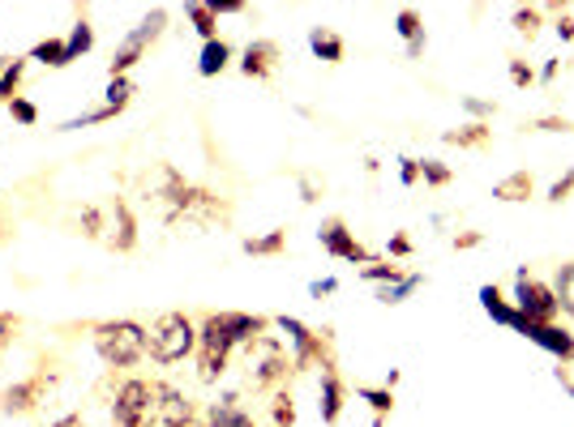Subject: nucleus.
Here are the masks:
<instances>
[{
  "mask_svg": "<svg viewBox=\"0 0 574 427\" xmlns=\"http://www.w3.org/2000/svg\"><path fill=\"white\" fill-rule=\"evenodd\" d=\"M52 427H86V424H82V415H65V419H56Z\"/></svg>",
  "mask_w": 574,
  "mask_h": 427,
  "instance_id": "nucleus-50",
  "label": "nucleus"
},
{
  "mask_svg": "<svg viewBox=\"0 0 574 427\" xmlns=\"http://www.w3.org/2000/svg\"><path fill=\"white\" fill-rule=\"evenodd\" d=\"M31 60H39V64H48V69H65V64H69L65 39H44V44H35V48H31Z\"/></svg>",
  "mask_w": 574,
  "mask_h": 427,
  "instance_id": "nucleus-26",
  "label": "nucleus"
},
{
  "mask_svg": "<svg viewBox=\"0 0 574 427\" xmlns=\"http://www.w3.org/2000/svg\"><path fill=\"white\" fill-rule=\"evenodd\" d=\"M301 201H317V185H314V180H301Z\"/></svg>",
  "mask_w": 574,
  "mask_h": 427,
  "instance_id": "nucleus-48",
  "label": "nucleus"
},
{
  "mask_svg": "<svg viewBox=\"0 0 574 427\" xmlns=\"http://www.w3.org/2000/svg\"><path fill=\"white\" fill-rule=\"evenodd\" d=\"M309 51H314L317 60H326V64H339L343 56H348V44L335 35V31H326V26H314L309 31Z\"/></svg>",
  "mask_w": 574,
  "mask_h": 427,
  "instance_id": "nucleus-19",
  "label": "nucleus"
},
{
  "mask_svg": "<svg viewBox=\"0 0 574 427\" xmlns=\"http://www.w3.org/2000/svg\"><path fill=\"white\" fill-rule=\"evenodd\" d=\"M207 427H254V415H245V411L236 406V398L227 393L223 402H214L207 411Z\"/></svg>",
  "mask_w": 574,
  "mask_h": 427,
  "instance_id": "nucleus-20",
  "label": "nucleus"
},
{
  "mask_svg": "<svg viewBox=\"0 0 574 427\" xmlns=\"http://www.w3.org/2000/svg\"><path fill=\"white\" fill-rule=\"evenodd\" d=\"M227 60H232V44L227 39H210L207 48H202V60H198V73L202 78H219L227 69Z\"/></svg>",
  "mask_w": 574,
  "mask_h": 427,
  "instance_id": "nucleus-21",
  "label": "nucleus"
},
{
  "mask_svg": "<svg viewBox=\"0 0 574 427\" xmlns=\"http://www.w3.org/2000/svg\"><path fill=\"white\" fill-rule=\"evenodd\" d=\"M317 239H321V248H326L330 257H339V261H361V265H373V252H368L365 244L348 232V223H343V218H326V223L317 227Z\"/></svg>",
  "mask_w": 574,
  "mask_h": 427,
  "instance_id": "nucleus-13",
  "label": "nucleus"
},
{
  "mask_svg": "<svg viewBox=\"0 0 574 427\" xmlns=\"http://www.w3.org/2000/svg\"><path fill=\"white\" fill-rule=\"evenodd\" d=\"M270 330V321L258 312H210L198 330V377L214 384V380L227 372V359L236 346L254 342Z\"/></svg>",
  "mask_w": 574,
  "mask_h": 427,
  "instance_id": "nucleus-1",
  "label": "nucleus"
},
{
  "mask_svg": "<svg viewBox=\"0 0 574 427\" xmlns=\"http://www.w3.org/2000/svg\"><path fill=\"white\" fill-rule=\"evenodd\" d=\"M558 35H562V39H574V17H562V22H558Z\"/></svg>",
  "mask_w": 574,
  "mask_h": 427,
  "instance_id": "nucleus-49",
  "label": "nucleus"
},
{
  "mask_svg": "<svg viewBox=\"0 0 574 427\" xmlns=\"http://www.w3.org/2000/svg\"><path fill=\"white\" fill-rule=\"evenodd\" d=\"M283 337H288V351H292V368H309V364H321V368H335L330 359H326V337L314 333L305 321H296V317H279L274 321Z\"/></svg>",
  "mask_w": 574,
  "mask_h": 427,
  "instance_id": "nucleus-10",
  "label": "nucleus"
},
{
  "mask_svg": "<svg viewBox=\"0 0 574 427\" xmlns=\"http://www.w3.org/2000/svg\"><path fill=\"white\" fill-rule=\"evenodd\" d=\"M82 232L91 239H99L112 252H133L138 244V218L125 205V197H99L82 210Z\"/></svg>",
  "mask_w": 574,
  "mask_h": 427,
  "instance_id": "nucleus-2",
  "label": "nucleus"
},
{
  "mask_svg": "<svg viewBox=\"0 0 574 427\" xmlns=\"http://www.w3.org/2000/svg\"><path fill=\"white\" fill-rule=\"evenodd\" d=\"M185 424H194V402H189L180 389L155 380L151 406H147V415H142V427H185Z\"/></svg>",
  "mask_w": 574,
  "mask_h": 427,
  "instance_id": "nucleus-9",
  "label": "nucleus"
},
{
  "mask_svg": "<svg viewBox=\"0 0 574 427\" xmlns=\"http://www.w3.org/2000/svg\"><path fill=\"white\" fill-rule=\"evenodd\" d=\"M22 78H26V60H9V69L0 73V103H13L17 98V86H22Z\"/></svg>",
  "mask_w": 574,
  "mask_h": 427,
  "instance_id": "nucleus-28",
  "label": "nucleus"
},
{
  "mask_svg": "<svg viewBox=\"0 0 574 427\" xmlns=\"http://www.w3.org/2000/svg\"><path fill=\"white\" fill-rule=\"evenodd\" d=\"M198 351V330H194V321L185 317V312H163L151 321V330H147V355L155 359V364H180L185 355H194Z\"/></svg>",
  "mask_w": 574,
  "mask_h": 427,
  "instance_id": "nucleus-4",
  "label": "nucleus"
},
{
  "mask_svg": "<svg viewBox=\"0 0 574 427\" xmlns=\"http://www.w3.org/2000/svg\"><path fill=\"white\" fill-rule=\"evenodd\" d=\"M480 308H484V312H489L497 325H506V330H519L523 333V325H527V321L519 317V308H515V304H511V299H506L497 286H480Z\"/></svg>",
  "mask_w": 574,
  "mask_h": 427,
  "instance_id": "nucleus-17",
  "label": "nucleus"
},
{
  "mask_svg": "<svg viewBox=\"0 0 574 427\" xmlns=\"http://www.w3.org/2000/svg\"><path fill=\"white\" fill-rule=\"evenodd\" d=\"M515 308H519L523 321H531V325H553L558 321V295H553V286L536 283L527 270L515 274Z\"/></svg>",
  "mask_w": 574,
  "mask_h": 427,
  "instance_id": "nucleus-8",
  "label": "nucleus"
},
{
  "mask_svg": "<svg viewBox=\"0 0 574 427\" xmlns=\"http://www.w3.org/2000/svg\"><path fill=\"white\" fill-rule=\"evenodd\" d=\"M531 78H536V73H531V64L511 60V82H515V86H531Z\"/></svg>",
  "mask_w": 574,
  "mask_h": 427,
  "instance_id": "nucleus-43",
  "label": "nucleus"
},
{
  "mask_svg": "<svg viewBox=\"0 0 574 427\" xmlns=\"http://www.w3.org/2000/svg\"><path fill=\"white\" fill-rule=\"evenodd\" d=\"M163 26H167V9H151V13L125 35V44L112 51V60H107V78H129V69H133V64L147 56V48L163 35Z\"/></svg>",
  "mask_w": 574,
  "mask_h": 427,
  "instance_id": "nucleus-7",
  "label": "nucleus"
},
{
  "mask_svg": "<svg viewBox=\"0 0 574 427\" xmlns=\"http://www.w3.org/2000/svg\"><path fill=\"white\" fill-rule=\"evenodd\" d=\"M361 398H365L368 406H373V415H377L373 427H382V419L395 411V393H390V389H361Z\"/></svg>",
  "mask_w": 574,
  "mask_h": 427,
  "instance_id": "nucleus-31",
  "label": "nucleus"
},
{
  "mask_svg": "<svg viewBox=\"0 0 574 427\" xmlns=\"http://www.w3.org/2000/svg\"><path fill=\"white\" fill-rule=\"evenodd\" d=\"M493 197H497V201H527V197H531V176H527V171H511L506 180L493 185Z\"/></svg>",
  "mask_w": 574,
  "mask_h": 427,
  "instance_id": "nucleus-24",
  "label": "nucleus"
},
{
  "mask_svg": "<svg viewBox=\"0 0 574 427\" xmlns=\"http://www.w3.org/2000/svg\"><path fill=\"white\" fill-rule=\"evenodd\" d=\"M571 192H574V167L558 180V185H553V189H549V201H566Z\"/></svg>",
  "mask_w": 574,
  "mask_h": 427,
  "instance_id": "nucleus-41",
  "label": "nucleus"
},
{
  "mask_svg": "<svg viewBox=\"0 0 574 427\" xmlns=\"http://www.w3.org/2000/svg\"><path fill=\"white\" fill-rule=\"evenodd\" d=\"M515 31L531 39V35L540 31V9H515Z\"/></svg>",
  "mask_w": 574,
  "mask_h": 427,
  "instance_id": "nucleus-37",
  "label": "nucleus"
},
{
  "mask_svg": "<svg viewBox=\"0 0 574 427\" xmlns=\"http://www.w3.org/2000/svg\"><path fill=\"white\" fill-rule=\"evenodd\" d=\"M95 351L107 368H133L147 359V325L138 321H99L95 325Z\"/></svg>",
  "mask_w": 574,
  "mask_h": 427,
  "instance_id": "nucleus-3",
  "label": "nucleus"
},
{
  "mask_svg": "<svg viewBox=\"0 0 574 427\" xmlns=\"http://www.w3.org/2000/svg\"><path fill=\"white\" fill-rule=\"evenodd\" d=\"M241 368H245V384L249 389H274L279 380L292 372V355H288V346L274 333H261L254 342H245Z\"/></svg>",
  "mask_w": 574,
  "mask_h": 427,
  "instance_id": "nucleus-5",
  "label": "nucleus"
},
{
  "mask_svg": "<svg viewBox=\"0 0 574 427\" xmlns=\"http://www.w3.org/2000/svg\"><path fill=\"white\" fill-rule=\"evenodd\" d=\"M395 31L408 39V56H412V60L424 56V44H429V39H424V22H420L417 9H399V13H395Z\"/></svg>",
  "mask_w": 574,
  "mask_h": 427,
  "instance_id": "nucleus-18",
  "label": "nucleus"
},
{
  "mask_svg": "<svg viewBox=\"0 0 574 427\" xmlns=\"http://www.w3.org/2000/svg\"><path fill=\"white\" fill-rule=\"evenodd\" d=\"M4 69H9V60H4V56H0V73H4Z\"/></svg>",
  "mask_w": 574,
  "mask_h": 427,
  "instance_id": "nucleus-51",
  "label": "nucleus"
},
{
  "mask_svg": "<svg viewBox=\"0 0 574 427\" xmlns=\"http://www.w3.org/2000/svg\"><path fill=\"white\" fill-rule=\"evenodd\" d=\"M48 384H52L48 372H35V377H26V380H13L9 389H0V415H31V411L48 398Z\"/></svg>",
  "mask_w": 574,
  "mask_h": 427,
  "instance_id": "nucleus-12",
  "label": "nucleus"
},
{
  "mask_svg": "<svg viewBox=\"0 0 574 427\" xmlns=\"http://www.w3.org/2000/svg\"><path fill=\"white\" fill-rule=\"evenodd\" d=\"M9 116H13L17 124H26V129H31V124H39V107H35L31 98H22V95L9 103Z\"/></svg>",
  "mask_w": 574,
  "mask_h": 427,
  "instance_id": "nucleus-36",
  "label": "nucleus"
},
{
  "mask_svg": "<svg viewBox=\"0 0 574 427\" xmlns=\"http://www.w3.org/2000/svg\"><path fill=\"white\" fill-rule=\"evenodd\" d=\"M536 129H544V133H574V124L566 116H544V120H536Z\"/></svg>",
  "mask_w": 574,
  "mask_h": 427,
  "instance_id": "nucleus-40",
  "label": "nucleus"
},
{
  "mask_svg": "<svg viewBox=\"0 0 574 427\" xmlns=\"http://www.w3.org/2000/svg\"><path fill=\"white\" fill-rule=\"evenodd\" d=\"M480 232H464V236H455V248H476V244H480Z\"/></svg>",
  "mask_w": 574,
  "mask_h": 427,
  "instance_id": "nucleus-47",
  "label": "nucleus"
},
{
  "mask_svg": "<svg viewBox=\"0 0 574 427\" xmlns=\"http://www.w3.org/2000/svg\"><path fill=\"white\" fill-rule=\"evenodd\" d=\"M151 389H155V380H125L112 398V427H142V415L151 406Z\"/></svg>",
  "mask_w": 574,
  "mask_h": 427,
  "instance_id": "nucleus-11",
  "label": "nucleus"
},
{
  "mask_svg": "<svg viewBox=\"0 0 574 427\" xmlns=\"http://www.w3.org/2000/svg\"><path fill=\"white\" fill-rule=\"evenodd\" d=\"M558 380H562V389L574 398V355L571 359H558Z\"/></svg>",
  "mask_w": 574,
  "mask_h": 427,
  "instance_id": "nucleus-42",
  "label": "nucleus"
},
{
  "mask_svg": "<svg viewBox=\"0 0 574 427\" xmlns=\"http://www.w3.org/2000/svg\"><path fill=\"white\" fill-rule=\"evenodd\" d=\"M91 48H95V31H91V22H86V17H78V22H73V31H69V39H65L69 64H73V60H82Z\"/></svg>",
  "mask_w": 574,
  "mask_h": 427,
  "instance_id": "nucleus-23",
  "label": "nucleus"
},
{
  "mask_svg": "<svg viewBox=\"0 0 574 427\" xmlns=\"http://www.w3.org/2000/svg\"><path fill=\"white\" fill-rule=\"evenodd\" d=\"M185 427H198V424H185Z\"/></svg>",
  "mask_w": 574,
  "mask_h": 427,
  "instance_id": "nucleus-52",
  "label": "nucleus"
},
{
  "mask_svg": "<svg viewBox=\"0 0 574 427\" xmlns=\"http://www.w3.org/2000/svg\"><path fill=\"white\" fill-rule=\"evenodd\" d=\"M420 180V158H399V185L412 189Z\"/></svg>",
  "mask_w": 574,
  "mask_h": 427,
  "instance_id": "nucleus-38",
  "label": "nucleus"
},
{
  "mask_svg": "<svg viewBox=\"0 0 574 427\" xmlns=\"http://www.w3.org/2000/svg\"><path fill=\"white\" fill-rule=\"evenodd\" d=\"M523 337L527 342H536L540 351H549L553 359H571L574 355V333L571 330H562V325H523Z\"/></svg>",
  "mask_w": 574,
  "mask_h": 427,
  "instance_id": "nucleus-15",
  "label": "nucleus"
},
{
  "mask_svg": "<svg viewBox=\"0 0 574 427\" xmlns=\"http://www.w3.org/2000/svg\"><path fill=\"white\" fill-rule=\"evenodd\" d=\"M420 283H424L420 274H403L399 283L382 286V290H377V299H382V304H403V299H408V295H412V290H417Z\"/></svg>",
  "mask_w": 574,
  "mask_h": 427,
  "instance_id": "nucleus-29",
  "label": "nucleus"
},
{
  "mask_svg": "<svg viewBox=\"0 0 574 427\" xmlns=\"http://www.w3.org/2000/svg\"><path fill=\"white\" fill-rule=\"evenodd\" d=\"M442 142L446 145H484L489 142V124H484V120H476V124H464V129H446V133H442Z\"/></svg>",
  "mask_w": 574,
  "mask_h": 427,
  "instance_id": "nucleus-25",
  "label": "nucleus"
},
{
  "mask_svg": "<svg viewBox=\"0 0 574 427\" xmlns=\"http://www.w3.org/2000/svg\"><path fill=\"white\" fill-rule=\"evenodd\" d=\"M129 98H133V82H129V78H112V82H107L104 107H112V111H125V107H129Z\"/></svg>",
  "mask_w": 574,
  "mask_h": 427,
  "instance_id": "nucleus-32",
  "label": "nucleus"
},
{
  "mask_svg": "<svg viewBox=\"0 0 574 427\" xmlns=\"http://www.w3.org/2000/svg\"><path fill=\"white\" fill-rule=\"evenodd\" d=\"M361 278H365V283H377V286H390V283H399V278H403V270H399V265H390V261H373V265L361 270Z\"/></svg>",
  "mask_w": 574,
  "mask_h": 427,
  "instance_id": "nucleus-33",
  "label": "nucleus"
},
{
  "mask_svg": "<svg viewBox=\"0 0 574 427\" xmlns=\"http://www.w3.org/2000/svg\"><path fill=\"white\" fill-rule=\"evenodd\" d=\"M386 252H390V257H408V252H412V239H408V236H395L390 244H386Z\"/></svg>",
  "mask_w": 574,
  "mask_h": 427,
  "instance_id": "nucleus-45",
  "label": "nucleus"
},
{
  "mask_svg": "<svg viewBox=\"0 0 574 427\" xmlns=\"http://www.w3.org/2000/svg\"><path fill=\"white\" fill-rule=\"evenodd\" d=\"M464 111H471V116H493L497 103H489V98H464Z\"/></svg>",
  "mask_w": 574,
  "mask_h": 427,
  "instance_id": "nucleus-44",
  "label": "nucleus"
},
{
  "mask_svg": "<svg viewBox=\"0 0 574 427\" xmlns=\"http://www.w3.org/2000/svg\"><path fill=\"white\" fill-rule=\"evenodd\" d=\"M249 257H279L283 248H288V232L283 227H274V232H266V236H249L241 244Z\"/></svg>",
  "mask_w": 574,
  "mask_h": 427,
  "instance_id": "nucleus-22",
  "label": "nucleus"
},
{
  "mask_svg": "<svg viewBox=\"0 0 574 427\" xmlns=\"http://www.w3.org/2000/svg\"><path fill=\"white\" fill-rule=\"evenodd\" d=\"M17 325H22V321H17L13 312H0V351H4V346L17 337Z\"/></svg>",
  "mask_w": 574,
  "mask_h": 427,
  "instance_id": "nucleus-39",
  "label": "nucleus"
},
{
  "mask_svg": "<svg viewBox=\"0 0 574 427\" xmlns=\"http://www.w3.org/2000/svg\"><path fill=\"white\" fill-rule=\"evenodd\" d=\"M142 185H147V201L159 210V218H163L167 227H176V223H180V214H185V205H189V192H194V185H189L176 167H167V163H159L155 171H147V176H142Z\"/></svg>",
  "mask_w": 574,
  "mask_h": 427,
  "instance_id": "nucleus-6",
  "label": "nucleus"
},
{
  "mask_svg": "<svg viewBox=\"0 0 574 427\" xmlns=\"http://www.w3.org/2000/svg\"><path fill=\"white\" fill-rule=\"evenodd\" d=\"M274 69H279V44H270V39H254L241 56V73L249 82H266Z\"/></svg>",
  "mask_w": 574,
  "mask_h": 427,
  "instance_id": "nucleus-14",
  "label": "nucleus"
},
{
  "mask_svg": "<svg viewBox=\"0 0 574 427\" xmlns=\"http://www.w3.org/2000/svg\"><path fill=\"white\" fill-rule=\"evenodd\" d=\"M317 411H321V424H339V415H343V380H339L335 368H321Z\"/></svg>",
  "mask_w": 574,
  "mask_h": 427,
  "instance_id": "nucleus-16",
  "label": "nucleus"
},
{
  "mask_svg": "<svg viewBox=\"0 0 574 427\" xmlns=\"http://www.w3.org/2000/svg\"><path fill=\"white\" fill-rule=\"evenodd\" d=\"M420 180L429 189H442V185H450V167L442 158H420Z\"/></svg>",
  "mask_w": 574,
  "mask_h": 427,
  "instance_id": "nucleus-34",
  "label": "nucleus"
},
{
  "mask_svg": "<svg viewBox=\"0 0 574 427\" xmlns=\"http://www.w3.org/2000/svg\"><path fill=\"white\" fill-rule=\"evenodd\" d=\"M553 295H558V308H566L574 317V261H566L562 270H558V286H553Z\"/></svg>",
  "mask_w": 574,
  "mask_h": 427,
  "instance_id": "nucleus-30",
  "label": "nucleus"
},
{
  "mask_svg": "<svg viewBox=\"0 0 574 427\" xmlns=\"http://www.w3.org/2000/svg\"><path fill=\"white\" fill-rule=\"evenodd\" d=\"M270 419H274V427H296L292 393H274V398H270Z\"/></svg>",
  "mask_w": 574,
  "mask_h": 427,
  "instance_id": "nucleus-35",
  "label": "nucleus"
},
{
  "mask_svg": "<svg viewBox=\"0 0 574 427\" xmlns=\"http://www.w3.org/2000/svg\"><path fill=\"white\" fill-rule=\"evenodd\" d=\"M185 13H189L194 31H198L207 44H210V39H219V35H214V26H219V13H214V4H189Z\"/></svg>",
  "mask_w": 574,
  "mask_h": 427,
  "instance_id": "nucleus-27",
  "label": "nucleus"
},
{
  "mask_svg": "<svg viewBox=\"0 0 574 427\" xmlns=\"http://www.w3.org/2000/svg\"><path fill=\"white\" fill-rule=\"evenodd\" d=\"M335 290H339L335 278H317V283L309 286V295H314V299H321V295H335Z\"/></svg>",
  "mask_w": 574,
  "mask_h": 427,
  "instance_id": "nucleus-46",
  "label": "nucleus"
}]
</instances>
